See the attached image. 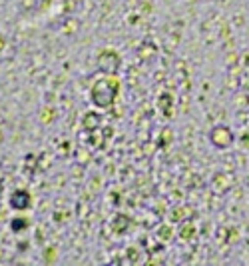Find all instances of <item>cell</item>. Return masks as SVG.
<instances>
[{
    "label": "cell",
    "mask_w": 249,
    "mask_h": 266,
    "mask_svg": "<svg viewBox=\"0 0 249 266\" xmlns=\"http://www.w3.org/2000/svg\"><path fill=\"white\" fill-rule=\"evenodd\" d=\"M233 132L227 128V126H215L211 132H209V142L215 146V148H229V146L233 144Z\"/></svg>",
    "instance_id": "6da1fadb"
}]
</instances>
